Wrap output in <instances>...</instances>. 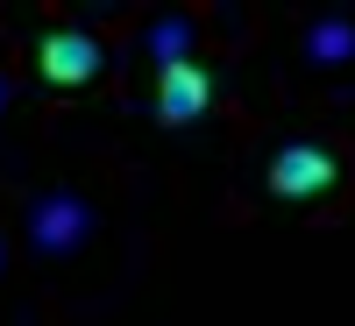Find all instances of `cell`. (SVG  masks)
I'll list each match as a JSON object with an SVG mask.
<instances>
[{
  "label": "cell",
  "instance_id": "obj_1",
  "mask_svg": "<svg viewBox=\"0 0 355 326\" xmlns=\"http://www.w3.org/2000/svg\"><path fill=\"white\" fill-rule=\"evenodd\" d=\"M334 177H341V163L320 150V142H291V150H277V163H270V192L277 199H327Z\"/></svg>",
  "mask_w": 355,
  "mask_h": 326
},
{
  "label": "cell",
  "instance_id": "obj_5",
  "mask_svg": "<svg viewBox=\"0 0 355 326\" xmlns=\"http://www.w3.org/2000/svg\"><path fill=\"white\" fill-rule=\"evenodd\" d=\"M306 50L320 57V64H348V57H355V28L348 21H320L313 36H306Z\"/></svg>",
  "mask_w": 355,
  "mask_h": 326
},
{
  "label": "cell",
  "instance_id": "obj_6",
  "mask_svg": "<svg viewBox=\"0 0 355 326\" xmlns=\"http://www.w3.org/2000/svg\"><path fill=\"white\" fill-rule=\"evenodd\" d=\"M185 36H192L185 21H157V36H150V50L164 57V64H185Z\"/></svg>",
  "mask_w": 355,
  "mask_h": 326
},
{
  "label": "cell",
  "instance_id": "obj_2",
  "mask_svg": "<svg viewBox=\"0 0 355 326\" xmlns=\"http://www.w3.org/2000/svg\"><path fill=\"white\" fill-rule=\"evenodd\" d=\"M36 71L43 85H85V78H100V43L85 28H50L36 43Z\"/></svg>",
  "mask_w": 355,
  "mask_h": 326
},
{
  "label": "cell",
  "instance_id": "obj_4",
  "mask_svg": "<svg viewBox=\"0 0 355 326\" xmlns=\"http://www.w3.org/2000/svg\"><path fill=\"white\" fill-rule=\"evenodd\" d=\"M85 227H93V213H85V199H71V192H50L36 206V220H28V234H36L43 255H71L85 242Z\"/></svg>",
  "mask_w": 355,
  "mask_h": 326
},
{
  "label": "cell",
  "instance_id": "obj_3",
  "mask_svg": "<svg viewBox=\"0 0 355 326\" xmlns=\"http://www.w3.org/2000/svg\"><path fill=\"white\" fill-rule=\"evenodd\" d=\"M206 100H214V71L206 64H164L157 71V121H171V128H185V121H199L206 114Z\"/></svg>",
  "mask_w": 355,
  "mask_h": 326
},
{
  "label": "cell",
  "instance_id": "obj_7",
  "mask_svg": "<svg viewBox=\"0 0 355 326\" xmlns=\"http://www.w3.org/2000/svg\"><path fill=\"white\" fill-rule=\"evenodd\" d=\"M0 100H8V93H0Z\"/></svg>",
  "mask_w": 355,
  "mask_h": 326
}]
</instances>
